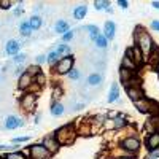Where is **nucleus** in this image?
I'll return each mask as SVG.
<instances>
[{
  "instance_id": "1",
  "label": "nucleus",
  "mask_w": 159,
  "mask_h": 159,
  "mask_svg": "<svg viewBox=\"0 0 159 159\" xmlns=\"http://www.w3.org/2000/svg\"><path fill=\"white\" fill-rule=\"evenodd\" d=\"M134 40H135V46H139V49L142 51V54L150 56V52L154 46L153 38L150 37V34L145 30L143 27H137L135 34H134Z\"/></svg>"
},
{
  "instance_id": "2",
  "label": "nucleus",
  "mask_w": 159,
  "mask_h": 159,
  "mask_svg": "<svg viewBox=\"0 0 159 159\" xmlns=\"http://www.w3.org/2000/svg\"><path fill=\"white\" fill-rule=\"evenodd\" d=\"M52 135H54L56 142L59 143V147L61 145H72L76 139V129L72 124H67V126L59 127Z\"/></svg>"
},
{
  "instance_id": "3",
  "label": "nucleus",
  "mask_w": 159,
  "mask_h": 159,
  "mask_svg": "<svg viewBox=\"0 0 159 159\" xmlns=\"http://www.w3.org/2000/svg\"><path fill=\"white\" fill-rule=\"evenodd\" d=\"M73 64H75V57L72 54L69 56H64L57 61V64L54 65V72L59 75H67L72 69H73Z\"/></svg>"
},
{
  "instance_id": "4",
  "label": "nucleus",
  "mask_w": 159,
  "mask_h": 159,
  "mask_svg": "<svg viewBox=\"0 0 159 159\" xmlns=\"http://www.w3.org/2000/svg\"><path fill=\"white\" fill-rule=\"evenodd\" d=\"M140 147H142V142L134 135H129V137L123 139V142H121V150H124L127 154L137 153L140 150Z\"/></svg>"
},
{
  "instance_id": "5",
  "label": "nucleus",
  "mask_w": 159,
  "mask_h": 159,
  "mask_svg": "<svg viewBox=\"0 0 159 159\" xmlns=\"http://www.w3.org/2000/svg\"><path fill=\"white\" fill-rule=\"evenodd\" d=\"M35 103H37V94H34V92H25L19 100V105L24 111H32L35 108Z\"/></svg>"
},
{
  "instance_id": "6",
  "label": "nucleus",
  "mask_w": 159,
  "mask_h": 159,
  "mask_svg": "<svg viewBox=\"0 0 159 159\" xmlns=\"http://www.w3.org/2000/svg\"><path fill=\"white\" fill-rule=\"evenodd\" d=\"M51 154L42 147V145H32L29 148V159H49Z\"/></svg>"
},
{
  "instance_id": "7",
  "label": "nucleus",
  "mask_w": 159,
  "mask_h": 159,
  "mask_svg": "<svg viewBox=\"0 0 159 159\" xmlns=\"http://www.w3.org/2000/svg\"><path fill=\"white\" fill-rule=\"evenodd\" d=\"M134 83H135V80L126 86V91H127L129 99H130L132 102H137V100H140V99L143 97V92H142L140 86H139V84H134Z\"/></svg>"
},
{
  "instance_id": "8",
  "label": "nucleus",
  "mask_w": 159,
  "mask_h": 159,
  "mask_svg": "<svg viewBox=\"0 0 159 159\" xmlns=\"http://www.w3.org/2000/svg\"><path fill=\"white\" fill-rule=\"evenodd\" d=\"M42 147H43L49 154H54V153L59 150V143L56 142L54 135H46V137L43 139V142H42Z\"/></svg>"
},
{
  "instance_id": "9",
  "label": "nucleus",
  "mask_w": 159,
  "mask_h": 159,
  "mask_svg": "<svg viewBox=\"0 0 159 159\" xmlns=\"http://www.w3.org/2000/svg\"><path fill=\"white\" fill-rule=\"evenodd\" d=\"M143 129H145V132H147L148 135L159 132V116H150L147 121H145Z\"/></svg>"
},
{
  "instance_id": "10",
  "label": "nucleus",
  "mask_w": 159,
  "mask_h": 159,
  "mask_svg": "<svg viewBox=\"0 0 159 159\" xmlns=\"http://www.w3.org/2000/svg\"><path fill=\"white\" fill-rule=\"evenodd\" d=\"M22 126H24V121H22L21 118L15 116V115H10V116H7V119H5V127H7L8 130H15V129L22 127Z\"/></svg>"
},
{
  "instance_id": "11",
  "label": "nucleus",
  "mask_w": 159,
  "mask_h": 159,
  "mask_svg": "<svg viewBox=\"0 0 159 159\" xmlns=\"http://www.w3.org/2000/svg\"><path fill=\"white\" fill-rule=\"evenodd\" d=\"M21 42H18V40H8L7 45H5V52L8 56H16L19 49H21Z\"/></svg>"
},
{
  "instance_id": "12",
  "label": "nucleus",
  "mask_w": 159,
  "mask_h": 159,
  "mask_svg": "<svg viewBox=\"0 0 159 159\" xmlns=\"http://www.w3.org/2000/svg\"><path fill=\"white\" fill-rule=\"evenodd\" d=\"M32 84H34V78L29 75V73H22V75H19V80H18V88L19 89H29V88H32Z\"/></svg>"
},
{
  "instance_id": "13",
  "label": "nucleus",
  "mask_w": 159,
  "mask_h": 159,
  "mask_svg": "<svg viewBox=\"0 0 159 159\" xmlns=\"http://www.w3.org/2000/svg\"><path fill=\"white\" fill-rule=\"evenodd\" d=\"M134 103H135V107H137V110L140 113H150V110L153 107V102L150 99H147V97H142L140 100H137Z\"/></svg>"
},
{
  "instance_id": "14",
  "label": "nucleus",
  "mask_w": 159,
  "mask_h": 159,
  "mask_svg": "<svg viewBox=\"0 0 159 159\" xmlns=\"http://www.w3.org/2000/svg\"><path fill=\"white\" fill-rule=\"evenodd\" d=\"M103 37L107 40H113L115 38V34H116V24L113 21H107L103 25Z\"/></svg>"
},
{
  "instance_id": "15",
  "label": "nucleus",
  "mask_w": 159,
  "mask_h": 159,
  "mask_svg": "<svg viewBox=\"0 0 159 159\" xmlns=\"http://www.w3.org/2000/svg\"><path fill=\"white\" fill-rule=\"evenodd\" d=\"M119 78H121V81L127 86L129 83L134 81V72H130V70H126V69H119Z\"/></svg>"
},
{
  "instance_id": "16",
  "label": "nucleus",
  "mask_w": 159,
  "mask_h": 159,
  "mask_svg": "<svg viewBox=\"0 0 159 159\" xmlns=\"http://www.w3.org/2000/svg\"><path fill=\"white\" fill-rule=\"evenodd\" d=\"M86 15H88V7H86V5H78V7H75V10H73V18H75L76 21L84 19Z\"/></svg>"
},
{
  "instance_id": "17",
  "label": "nucleus",
  "mask_w": 159,
  "mask_h": 159,
  "mask_svg": "<svg viewBox=\"0 0 159 159\" xmlns=\"http://www.w3.org/2000/svg\"><path fill=\"white\" fill-rule=\"evenodd\" d=\"M147 147L150 148V151L154 150V148H159V132L148 135V139H147Z\"/></svg>"
},
{
  "instance_id": "18",
  "label": "nucleus",
  "mask_w": 159,
  "mask_h": 159,
  "mask_svg": "<svg viewBox=\"0 0 159 159\" xmlns=\"http://www.w3.org/2000/svg\"><path fill=\"white\" fill-rule=\"evenodd\" d=\"M49 111H51V115H52V116H62V115H64V111H65V108H64V105H62L61 102H52V103H51Z\"/></svg>"
},
{
  "instance_id": "19",
  "label": "nucleus",
  "mask_w": 159,
  "mask_h": 159,
  "mask_svg": "<svg viewBox=\"0 0 159 159\" xmlns=\"http://www.w3.org/2000/svg\"><path fill=\"white\" fill-rule=\"evenodd\" d=\"M88 84L89 86H99L102 81H103V76L100 75V73H91L89 76H88Z\"/></svg>"
},
{
  "instance_id": "20",
  "label": "nucleus",
  "mask_w": 159,
  "mask_h": 159,
  "mask_svg": "<svg viewBox=\"0 0 159 159\" xmlns=\"http://www.w3.org/2000/svg\"><path fill=\"white\" fill-rule=\"evenodd\" d=\"M54 30H56V34L64 35L67 30H70V29H69V22L64 21V19H59V21L56 22V25H54Z\"/></svg>"
},
{
  "instance_id": "21",
  "label": "nucleus",
  "mask_w": 159,
  "mask_h": 159,
  "mask_svg": "<svg viewBox=\"0 0 159 159\" xmlns=\"http://www.w3.org/2000/svg\"><path fill=\"white\" fill-rule=\"evenodd\" d=\"M29 25H30V29L32 30H37V29H40L42 27V24H43V19H42V16H37V15H34L29 21Z\"/></svg>"
},
{
  "instance_id": "22",
  "label": "nucleus",
  "mask_w": 159,
  "mask_h": 159,
  "mask_svg": "<svg viewBox=\"0 0 159 159\" xmlns=\"http://www.w3.org/2000/svg\"><path fill=\"white\" fill-rule=\"evenodd\" d=\"M118 99H119V86H118V83H113L111 89H110V94H108V102L111 103Z\"/></svg>"
},
{
  "instance_id": "23",
  "label": "nucleus",
  "mask_w": 159,
  "mask_h": 159,
  "mask_svg": "<svg viewBox=\"0 0 159 159\" xmlns=\"http://www.w3.org/2000/svg\"><path fill=\"white\" fill-rule=\"evenodd\" d=\"M19 32H21V35H22V37H30V35H32V29H30L29 22L22 21V22H21V25H19Z\"/></svg>"
},
{
  "instance_id": "24",
  "label": "nucleus",
  "mask_w": 159,
  "mask_h": 159,
  "mask_svg": "<svg viewBox=\"0 0 159 159\" xmlns=\"http://www.w3.org/2000/svg\"><path fill=\"white\" fill-rule=\"evenodd\" d=\"M84 29L88 30V34H89V38H92V40H96V38L100 35V34H99V27H97V25H94V24L86 25Z\"/></svg>"
},
{
  "instance_id": "25",
  "label": "nucleus",
  "mask_w": 159,
  "mask_h": 159,
  "mask_svg": "<svg viewBox=\"0 0 159 159\" xmlns=\"http://www.w3.org/2000/svg\"><path fill=\"white\" fill-rule=\"evenodd\" d=\"M121 67L126 69V70H130V72H135L137 65L134 64V61H132V59H129V57H123V65H121Z\"/></svg>"
},
{
  "instance_id": "26",
  "label": "nucleus",
  "mask_w": 159,
  "mask_h": 159,
  "mask_svg": "<svg viewBox=\"0 0 159 159\" xmlns=\"http://www.w3.org/2000/svg\"><path fill=\"white\" fill-rule=\"evenodd\" d=\"M59 59H61V56L57 54L56 51H49V52H48V56H46V62H48L49 65H56Z\"/></svg>"
},
{
  "instance_id": "27",
  "label": "nucleus",
  "mask_w": 159,
  "mask_h": 159,
  "mask_svg": "<svg viewBox=\"0 0 159 159\" xmlns=\"http://www.w3.org/2000/svg\"><path fill=\"white\" fill-rule=\"evenodd\" d=\"M150 62L154 65H157V62H159V49L156 48V45L153 46V49H151V52H150Z\"/></svg>"
},
{
  "instance_id": "28",
  "label": "nucleus",
  "mask_w": 159,
  "mask_h": 159,
  "mask_svg": "<svg viewBox=\"0 0 159 159\" xmlns=\"http://www.w3.org/2000/svg\"><path fill=\"white\" fill-rule=\"evenodd\" d=\"M94 43H96V46H97V48H100V49H105V48L108 46V40L105 38L103 35H99V37L94 40Z\"/></svg>"
},
{
  "instance_id": "29",
  "label": "nucleus",
  "mask_w": 159,
  "mask_h": 159,
  "mask_svg": "<svg viewBox=\"0 0 159 159\" xmlns=\"http://www.w3.org/2000/svg\"><path fill=\"white\" fill-rule=\"evenodd\" d=\"M111 124H113V129H121V127L126 126V119L121 118V116H116V118L111 119Z\"/></svg>"
},
{
  "instance_id": "30",
  "label": "nucleus",
  "mask_w": 159,
  "mask_h": 159,
  "mask_svg": "<svg viewBox=\"0 0 159 159\" xmlns=\"http://www.w3.org/2000/svg\"><path fill=\"white\" fill-rule=\"evenodd\" d=\"M56 52H57L59 56H69V52H70V46H69V45H65V43H62V45H59V46H57Z\"/></svg>"
},
{
  "instance_id": "31",
  "label": "nucleus",
  "mask_w": 159,
  "mask_h": 159,
  "mask_svg": "<svg viewBox=\"0 0 159 159\" xmlns=\"http://www.w3.org/2000/svg\"><path fill=\"white\" fill-rule=\"evenodd\" d=\"M3 159H27L21 151H11V153H7Z\"/></svg>"
},
{
  "instance_id": "32",
  "label": "nucleus",
  "mask_w": 159,
  "mask_h": 159,
  "mask_svg": "<svg viewBox=\"0 0 159 159\" xmlns=\"http://www.w3.org/2000/svg\"><path fill=\"white\" fill-rule=\"evenodd\" d=\"M94 7H96V10H108L110 2H108V0H96Z\"/></svg>"
},
{
  "instance_id": "33",
  "label": "nucleus",
  "mask_w": 159,
  "mask_h": 159,
  "mask_svg": "<svg viewBox=\"0 0 159 159\" xmlns=\"http://www.w3.org/2000/svg\"><path fill=\"white\" fill-rule=\"evenodd\" d=\"M25 61H27V54H25V52H18L16 56H13V62L18 64V65H21Z\"/></svg>"
},
{
  "instance_id": "34",
  "label": "nucleus",
  "mask_w": 159,
  "mask_h": 159,
  "mask_svg": "<svg viewBox=\"0 0 159 159\" xmlns=\"http://www.w3.org/2000/svg\"><path fill=\"white\" fill-rule=\"evenodd\" d=\"M25 73H29V75L34 78V76H37L38 73H42V69H40L38 65H30V67L25 70Z\"/></svg>"
},
{
  "instance_id": "35",
  "label": "nucleus",
  "mask_w": 159,
  "mask_h": 159,
  "mask_svg": "<svg viewBox=\"0 0 159 159\" xmlns=\"http://www.w3.org/2000/svg\"><path fill=\"white\" fill-rule=\"evenodd\" d=\"M67 75H69V78H70V80L76 81V80H80V76H81V72H80L78 69H72V70H70Z\"/></svg>"
},
{
  "instance_id": "36",
  "label": "nucleus",
  "mask_w": 159,
  "mask_h": 159,
  "mask_svg": "<svg viewBox=\"0 0 159 159\" xmlns=\"http://www.w3.org/2000/svg\"><path fill=\"white\" fill-rule=\"evenodd\" d=\"M75 32H76V30H67V32H65V34L62 35V42H64V43L70 42V40L73 38V35H75Z\"/></svg>"
},
{
  "instance_id": "37",
  "label": "nucleus",
  "mask_w": 159,
  "mask_h": 159,
  "mask_svg": "<svg viewBox=\"0 0 159 159\" xmlns=\"http://www.w3.org/2000/svg\"><path fill=\"white\" fill-rule=\"evenodd\" d=\"M34 83L35 84H40V86L45 84V75L43 73H38L37 76H34Z\"/></svg>"
},
{
  "instance_id": "38",
  "label": "nucleus",
  "mask_w": 159,
  "mask_h": 159,
  "mask_svg": "<svg viewBox=\"0 0 159 159\" xmlns=\"http://www.w3.org/2000/svg\"><path fill=\"white\" fill-rule=\"evenodd\" d=\"M11 7H13L11 0H0V8L2 10H10Z\"/></svg>"
},
{
  "instance_id": "39",
  "label": "nucleus",
  "mask_w": 159,
  "mask_h": 159,
  "mask_svg": "<svg viewBox=\"0 0 159 159\" xmlns=\"http://www.w3.org/2000/svg\"><path fill=\"white\" fill-rule=\"evenodd\" d=\"M15 148H16V147H10V145H2V143H0V151H8V153H11V151H15Z\"/></svg>"
},
{
  "instance_id": "40",
  "label": "nucleus",
  "mask_w": 159,
  "mask_h": 159,
  "mask_svg": "<svg viewBox=\"0 0 159 159\" xmlns=\"http://www.w3.org/2000/svg\"><path fill=\"white\" fill-rule=\"evenodd\" d=\"M45 61H46V56H43V54H38V56L35 57V62H37V65H38V67H40V65H42Z\"/></svg>"
},
{
  "instance_id": "41",
  "label": "nucleus",
  "mask_w": 159,
  "mask_h": 159,
  "mask_svg": "<svg viewBox=\"0 0 159 159\" xmlns=\"http://www.w3.org/2000/svg\"><path fill=\"white\" fill-rule=\"evenodd\" d=\"M30 137L29 135H24V137H16V139H13V143H22V142H27Z\"/></svg>"
},
{
  "instance_id": "42",
  "label": "nucleus",
  "mask_w": 159,
  "mask_h": 159,
  "mask_svg": "<svg viewBox=\"0 0 159 159\" xmlns=\"http://www.w3.org/2000/svg\"><path fill=\"white\" fill-rule=\"evenodd\" d=\"M62 94H64L62 89H61V88H56V89H54V92H52V97H54V99L57 100L59 97H62Z\"/></svg>"
},
{
  "instance_id": "43",
  "label": "nucleus",
  "mask_w": 159,
  "mask_h": 159,
  "mask_svg": "<svg viewBox=\"0 0 159 159\" xmlns=\"http://www.w3.org/2000/svg\"><path fill=\"white\" fill-rule=\"evenodd\" d=\"M159 157V148H154L150 151V159H157Z\"/></svg>"
},
{
  "instance_id": "44",
  "label": "nucleus",
  "mask_w": 159,
  "mask_h": 159,
  "mask_svg": "<svg viewBox=\"0 0 159 159\" xmlns=\"http://www.w3.org/2000/svg\"><path fill=\"white\" fill-rule=\"evenodd\" d=\"M118 5L121 7V8H124V10H126V8L129 7V2H127V0H118Z\"/></svg>"
},
{
  "instance_id": "45",
  "label": "nucleus",
  "mask_w": 159,
  "mask_h": 159,
  "mask_svg": "<svg viewBox=\"0 0 159 159\" xmlns=\"http://www.w3.org/2000/svg\"><path fill=\"white\" fill-rule=\"evenodd\" d=\"M151 27H153V30L159 32V21H153V22H151Z\"/></svg>"
},
{
  "instance_id": "46",
  "label": "nucleus",
  "mask_w": 159,
  "mask_h": 159,
  "mask_svg": "<svg viewBox=\"0 0 159 159\" xmlns=\"http://www.w3.org/2000/svg\"><path fill=\"white\" fill-rule=\"evenodd\" d=\"M151 7L156 8V10H159V2H157V0H153V2H151Z\"/></svg>"
},
{
  "instance_id": "47",
  "label": "nucleus",
  "mask_w": 159,
  "mask_h": 159,
  "mask_svg": "<svg viewBox=\"0 0 159 159\" xmlns=\"http://www.w3.org/2000/svg\"><path fill=\"white\" fill-rule=\"evenodd\" d=\"M111 159H134L132 156H118V157H111Z\"/></svg>"
},
{
  "instance_id": "48",
  "label": "nucleus",
  "mask_w": 159,
  "mask_h": 159,
  "mask_svg": "<svg viewBox=\"0 0 159 159\" xmlns=\"http://www.w3.org/2000/svg\"><path fill=\"white\" fill-rule=\"evenodd\" d=\"M19 15H22V8H16L15 10V16H19Z\"/></svg>"
},
{
  "instance_id": "49",
  "label": "nucleus",
  "mask_w": 159,
  "mask_h": 159,
  "mask_svg": "<svg viewBox=\"0 0 159 159\" xmlns=\"http://www.w3.org/2000/svg\"><path fill=\"white\" fill-rule=\"evenodd\" d=\"M40 119H42V115H40V113H38V115L35 116V123H37V124L40 123Z\"/></svg>"
},
{
  "instance_id": "50",
  "label": "nucleus",
  "mask_w": 159,
  "mask_h": 159,
  "mask_svg": "<svg viewBox=\"0 0 159 159\" xmlns=\"http://www.w3.org/2000/svg\"><path fill=\"white\" fill-rule=\"evenodd\" d=\"M156 72L159 73V62H157V65H156Z\"/></svg>"
},
{
  "instance_id": "51",
  "label": "nucleus",
  "mask_w": 159,
  "mask_h": 159,
  "mask_svg": "<svg viewBox=\"0 0 159 159\" xmlns=\"http://www.w3.org/2000/svg\"><path fill=\"white\" fill-rule=\"evenodd\" d=\"M0 159H3V157H0Z\"/></svg>"
}]
</instances>
